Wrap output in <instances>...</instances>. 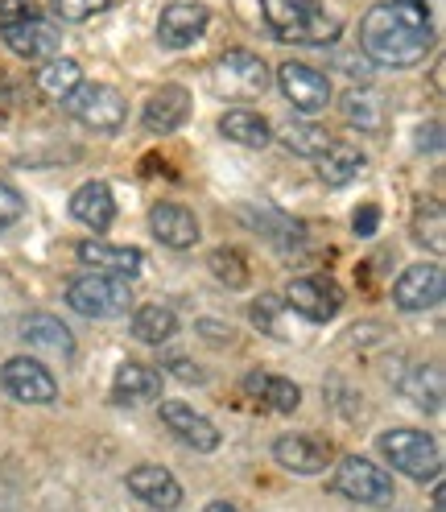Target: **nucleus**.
I'll list each match as a JSON object with an SVG mask.
<instances>
[{
	"mask_svg": "<svg viewBox=\"0 0 446 512\" xmlns=\"http://www.w3.org/2000/svg\"><path fill=\"white\" fill-rule=\"evenodd\" d=\"M360 46L372 62L409 71L426 62L434 46V21L426 0H380L360 21Z\"/></svg>",
	"mask_w": 446,
	"mask_h": 512,
	"instance_id": "1",
	"label": "nucleus"
},
{
	"mask_svg": "<svg viewBox=\"0 0 446 512\" xmlns=\"http://www.w3.org/2000/svg\"><path fill=\"white\" fill-rule=\"evenodd\" d=\"M261 13L277 42L331 46L339 38V17H331L318 0H261Z\"/></svg>",
	"mask_w": 446,
	"mask_h": 512,
	"instance_id": "2",
	"label": "nucleus"
},
{
	"mask_svg": "<svg viewBox=\"0 0 446 512\" xmlns=\"http://www.w3.org/2000/svg\"><path fill=\"white\" fill-rule=\"evenodd\" d=\"M0 38L25 62H46L58 54V25L34 5V0H0Z\"/></svg>",
	"mask_w": 446,
	"mask_h": 512,
	"instance_id": "3",
	"label": "nucleus"
},
{
	"mask_svg": "<svg viewBox=\"0 0 446 512\" xmlns=\"http://www.w3.org/2000/svg\"><path fill=\"white\" fill-rule=\"evenodd\" d=\"M376 446L401 475L418 479V484L438 479V471H442V451H438L434 434H426V430H389L376 438Z\"/></svg>",
	"mask_w": 446,
	"mask_h": 512,
	"instance_id": "4",
	"label": "nucleus"
},
{
	"mask_svg": "<svg viewBox=\"0 0 446 512\" xmlns=\"http://www.w3.org/2000/svg\"><path fill=\"white\" fill-rule=\"evenodd\" d=\"M133 302V285L112 273H83L67 285V306L83 318H116Z\"/></svg>",
	"mask_w": 446,
	"mask_h": 512,
	"instance_id": "5",
	"label": "nucleus"
},
{
	"mask_svg": "<svg viewBox=\"0 0 446 512\" xmlns=\"http://www.w3.org/2000/svg\"><path fill=\"white\" fill-rule=\"evenodd\" d=\"M62 104H67V112L95 128V133H120L124 120H129V108H124L120 91L108 87V83H79L71 95H62Z\"/></svg>",
	"mask_w": 446,
	"mask_h": 512,
	"instance_id": "6",
	"label": "nucleus"
},
{
	"mask_svg": "<svg viewBox=\"0 0 446 512\" xmlns=\"http://www.w3.org/2000/svg\"><path fill=\"white\" fill-rule=\"evenodd\" d=\"M331 492L343 496V500H356V504H389L397 492H393V475L385 467H376L360 455H347L335 475H331Z\"/></svg>",
	"mask_w": 446,
	"mask_h": 512,
	"instance_id": "7",
	"label": "nucleus"
},
{
	"mask_svg": "<svg viewBox=\"0 0 446 512\" xmlns=\"http://www.w3.org/2000/svg\"><path fill=\"white\" fill-rule=\"evenodd\" d=\"M265 87H269V67L252 50H228L215 62V91L223 100H257Z\"/></svg>",
	"mask_w": 446,
	"mask_h": 512,
	"instance_id": "8",
	"label": "nucleus"
},
{
	"mask_svg": "<svg viewBox=\"0 0 446 512\" xmlns=\"http://www.w3.org/2000/svg\"><path fill=\"white\" fill-rule=\"evenodd\" d=\"M277 87L285 91V100H290L302 116H314L331 104V79L318 67H306V62H281Z\"/></svg>",
	"mask_w": 446,
	"mask_h": 512,
	"instance_id": "9",
	"label": "nucleus"
},
{
	"mask_svg": "<svg viewBox=\"0 0 446 512\" xmlns=\"http://www.w3.org/2000/svg\"><path fill=\"white\" fill-rule=\"evenodd\" d=\"M0 384H5V393L21 405H54V397H58V380L50 376V368L29 356H13L0 368Z\"/></svg>",
	"mask_w": 446,
	"mask_h": 512,
	"instance_id": "10",
	"label": "nucleus"
},
{
	"mask_svg": "<svg viewBox=\"0 0 446 512\" xmlns=\"http://www.w3.org/2000/svg\"><path fill=\"white\" fill-rule=\"evenodd\" d=\"M446 298V273L442 265H409L397 285H393V306L405 310V314H422V310H434L438 302Z\"/></svg>",
	"mask_w": 446,
	"mask_h": 512,
	"instance_id": "11",
	"label": "nucleus"
},
{
	"mask_svg": "<svg viewBox=\"0 0 446 512\" xmlns=\"http://www.w3.org/2000/svg\"><path fill=\"white\" fill-rule=\"evenodd\" d=\"M207 25H211L207 5H199V0H174L157 17V42L166 50H190L207 34Z\"/></svg>",
	"mask_w": 446,
	"mask_h": 512,
	"instance_id": "12",
	"label": "nucleus"
},
{
	"mask_svg": "<svg viewBox=\"0 0 446 512\" xmlns=\"http://www.w3.org/2000/svg\"><path fill=\"white\" fill-rule=\"evenodd\" d=\"M285 306L310 318V323H331L343 310V290L331 277H298V281H290V290H285Z\"/></svg>",
	"mask_w": 446,
	"mask_h": 512,
	"instance_id": "13",
	"label": "nucleus"
},
{
	"mask_svg": "<svg viewBox=\"0 0 446 512\" xmlns=\"http://www.w3.org/2000/svg\"><path fill=\"white\" fill-rule=\"evenodd\" d=\"M162 422L182 446H190V451H199V455H207V451L219 446L215 422L203 418V413H195L190 405H182V401H162Z\"/></svg>",
	"mask_w": 446,
	"mask_h": 512,
	"instance_id": "14",
	"label": "nucleus"
},
{
	"mask_svg": "<svg viewBox=\"0 0 446 512\" xmlns=\"http://www.w3.org/2000/svg\"><path fill=\"white\" fill-rule=\"evenodd\" d=\"M149 232L157 236V244H166L174 252H186V248H195L199 244V219L195 211H186L182 203H157L149 211Z\"/></svg>",
	"mask_w": 446,
	"mask_h": 512,
	"instance_id": "15",
	"label": "nucleus"
},
{
	"mask_svg": "<svg viewBox=\"0 0 446 512\" xmlns=\"http://www.w3.org/2000/svg\"><path fill=\"white\" fill-rule=\"evenodd\" d=\"M75 256L83 265H91L95 273H112V277H124L133 281L145 265V252L141 248H129V244H108V240H83L75 248Z\"/></svg>",
	"mask_w": 446,
	"mask_h": 512,
	"instance_id": "16",
	"label": "nucleus"
},
{
	"mask_svg": "<svg viewBox=\"0 0 446 512\" xmlns=\"http://www.w3.org/2000/svg\"><path fill=\"white\" fill-rule=\"evenodd\" d=\"M190 120V91L178 87V83H166L157 87L149 100H145V112H141V124L149 133H174Z\"/></svg>",
	"mask_w": 446,
	"mask_h": 512,
	"instance_id": "17",
	"label": "nucleus"
},
{
	"mask_svg": "<svg viewBox=\"0 0 446 512\" xmlns=\"http://www.w3.org/2000/svg\"><path fill=\"white\" fill-rule=\"evenodd\" d=\"M124 484H129V492H133L137 500H145L149 508H162V512L178 508V500H182L178 479H174L166 467H157V463H141V467H133Z\"/></svg>",
	"mask_w": 446,
	"mask_h": 512,
	"instance_id": "18",
	"label": "nucleus"
},
{
	"mask_svg": "<svg viewBox=\"0 0 446 512\" xmlns=\"http://www.w3.org/2000/svg\"><path fill=\"white\" fill-rule=\"evenodd\" d=\"M273 459H277L285 471L318 475V471L331 463V446L318 442V438H306V434H285V438L273 442Z\"/></svg>",
	"mask_w": 446,
	"mask_h": 512,
	"instance_id": "19",
	"label": "nucleus"
},
{
	"mask_svg": "<svg viewBox=\"0 0 446 512\" xmlns=\"http://www.w3.org/2000/svg\"><path fill=\"white\" fill-rule=\"evenodd\" d=\"M21 339L34 351H46V356H54L62 364L75 360V339H71V331L62 327L54 314H29L21 323Z\"/></svg>",
	"mask_w": 446,
	"mask_h": 512,
	"instance_id": "20",
	"label": "nucleus"
},
{
	"mask_svg": "<svg viewBox=\"0 0 446 512\" xmlns=\"http://www.w3.org/2000/svg\"><path fill=\"white\" fill-rule=\"evenodd\" d=\"M71 215L83 223V228H91V232L112 228V219H116L112 190H108L104 182H83L75 195H71Z\"/></svg>",
	"mask_w": 446,
	"mask_h": 512,
	"instance_id": "21",
	"label": "nucleus"
},
{
	"mask_svg": "<svg viewBox=\"0 0 446 512\" xmlns=\"http://www.w3.org/2000/svg\"><path fill=\"white\" fill-rule=\"evenodd\" d=\"M157 393H162V372L149 368V364H120L116 376H112V397L120 405H141V401H153Z\"/></svg>",
	"mask_w": 446,
	"mask_h": 512,
	"instance_id": "22",
	"label": "nucleus"
},
{
	"mask_svg": "<svg viewBox=\"0 0 446 512\" xmlns=\"http://www.w3.org/2000/svg\"><path fill=\"white\" fill-rule=\"evenodd\" d=\"M219 133L228 141H236V145H244V149H265L273 141V124L252 108H228L219 116Z\"/></svg>",
	"mask_w": 446,
	"mask_h": 512,
	"instance_id": "23",
	"label": "nucleus"
},
{
	"mask_svg": "<svg viewBox=\"0 0 446 512\" xmlns=\"http://www.w3.org/2000/svg\"><path fill=\"white\" fill-rule=\"evenodd\" d=\"M244 393L248 397H257L265 409L273 413H294L302 405V389L294 380H285V376H269V372H252L244 376Z\"/></svg>",
	"mask_w": 446,
	"mask_h": 512,
	"instance_id": "24",
	"label": "nucleus"
},
{
	"mask_svg": "<svg viewBox=\"0 0 446 512\" xmlns=\"http://www.w3.org/2000/svg\"><path fill=\"white\" fill-rule=\"evenodd\" d=\"M397 384H401V393L418 405V409H426V413H438L442 409V368H426V364H409L401 376H397Z\"/></svg>",
	"mask_w": 446,
	"mask_h": 512,
	"instance_id": "25",
	"label": "nucleus"
},
{
	"mask_svg": "<svg viewBox=\"0 0 446 512\" xmlns=\"http://www.w3.org/2000/svg\"><path fill=\"white\" fill-rule=\"evenodd\" d=\"M314 162H318V178H323L327 186H347V182L360 178L364 153L352 149V145H331L323 157H314Z\"/></svg>",
	"mask_w": 446,
	"mask_h": 512,
	"instance_id": "26",
	"label": "nucleus"
},
{
	"mask_svg": "<svg viewBox=\"0 0 446 512\" xmlns=\"http://www.w3.org/2000/svg\"><path fill=\"white\" fill-rule=\"evenodd\" d=\"M174 335H178L174 310H166V306H141V310L133 314V339H137V343L162 347V343H170Z\"/></svg>",
	"mask_w": 446,
	"mask_h": 512,
	"instance_id": "27",
	"label": "nucleus"
},
{
	"mask_svg": "<svg viewBox=\"0 0 446 512\" xmlns=\"http://www.w3.org/2000/svg\"><path fill=\"white\" fill-rule=\"evenodd\" d=\"M281 145L290 149V153H298V157H323L335 141H331L327 128H318L310 120H290V124L281 128Z\"/></svg>",
	"mask_w": 446,
	"mask_h": 512,
	"instance_id": "28",
	"label": "nucleus"
},
{
	"mask_svg": "<svg viewBox=\"0 0 446 512\" xmlns=\"http://www.w3.org/2000/svg\"><path fill=\"white\" fill-rule=\"evenodd\" d=\"M343 116L352 120V124H360L364 133H380V124H385V104H380V95L376 91H347L343 95Z\"/></svg>",
	"mask_w": 446,
	"mask_h": 512,
	"instance_id": "29",
	"label": "nucleus"
},
{
	"mask_svg": "<svg viewBox=\"0 0 446 512\" xmlns=\"http://www.w3.org/2000/svg\"><path fill=\"white\" fill-rule=\"evenodd\" d=\"M83 83V71H79V62L71 58H46V67L38 71V87L50 95V100H62V95H71L75 87Z\"/></svg>",
	"mask_w": 446,
	"mask_h": 512,
	"instance_id": "30",
	"label": "nucleus"
},
{
	"mask_svg": "<svg viewBox=\"0 0 446 512\" xmlns=\"http://www.w3.org/2000/svg\"><path fill=\"white\" fill-rule=\"evenodd\" d=\"M446 215H442V203H422L418 211H413V236H418V244H426L430 252H442L446 248Z\"/></svg>",
	"mask_w": 446,
	"mask_h": 512,
	"instance_id": "31",
	"label": "nucleus"
},
{
	"mask_svg": "<svg viewBox=\"0 0 446 512\" xmlns=\"http://www.w3.org/2000/svg\"><path fill=\"white\" fill-rule=\"evenodd\" d=\"M207 265H211L215 281H223L228 290H244V285H248V265H244L240 248H215Z\"/></svg>",
	"mask_w": 446,
	"mask_h": 512,
	"instance_id": "32",
	"label": "nucleus"
},
{
	"mask_svg": "<svg viewBox=\"0 0 446 512\" xmlns=\"http://www.w3.org/2000/svg\"><path fill=\"white\" fill-rule=\"evenodd\" d=\"M285 298H277V294H265V298H257L252 302V323H257L265 335H277V339H285L290 331H285Z\"/></svg>",
	"mask_w": 446,
	"mask_h": 512,
	"instance_id": "33",
	"label": "nucleus"
},
{
	"mask_svg": "<svg viewBox=\"0 0 446 512\" xmlns=\"http://www.w3.org/2000/svg\"><path fill=\"white\" fill-rule=\"evenodd\" d=\"M108 5H112V0H50V9H54V17L62 25H83L95 13H104Z\"/></svg>",
	"mask_w": 446,
	"mask_h": 512,
	"instance_id": "34",
	"label": "nucleus"
},
{
	"mask_svg": "<svg viewBox=\"0 0 446 512\" xmlns=\"http://www.w3.org/2000/svg\"><path fill=\"white\" fill-rule=\"evenodd\" d=\"M21 215H25V199L9 182H0V228H9V223H17Z\"/></svg>",
	"mask_w": 446,
	"mask_h": 512,
	"instance_id": "35",
	"label": "nucleus"
},
{
	"mask_svg": "<svg viewBox=\"0 0 446 512\" xmlns=\"http://www.w3.org/2000/svg\"><path fill=\"white\" fill-rule=\"evenodd\" d=\"M352 228H356V236H364V240L376 236V232H380V207H376V203H364V207L352 215Z\"/></svg>",
	"mask_w": 446,
	"mask_h": 512,
	"instance_id": "36",
	"label": "nucleus"
},
{
	"mask_svg": "<svg viewBox=\"0 0 446 512\" xmlns=\"http://www.w3.org/2000/svg\"><path fill=\"white\" fill-rule=\"evenodd\" d=\"M166 368H170L178 380H186V384H199V380H203V372H199V368H190V360H182V356L166 360Z\"/></svg>",
	"mask_w": 446,
	"mask_h": 512,
	"instance_id": "37",
	"label": "nucleus"
},
{
	"mask_svg": "<svg viewBox=\"0 0 446 512\" xmlns=\"http://www.w3.org/2000/svg\"><path fill=\"white\" fill-rule=\"evenodd\" d=\"M199 327H203V335H207V339H215V343H223V339H232V331H228V335H223V327H219V323H199Z\"/></svg>",
	"mask_w": 446,
	"mask_h": 512,
	"instance_id": "38",
	"label": "nucleus"
},
{
	"mask_svg": "<svg viewBox=\"0 0 446 512\" xmlns=\"http://www.w3.org/2000/svg\"><path fill=\"white\" fill-rule=\"evenodd\" d=\"M207 512H240V508L228 504V500H215V504H207Z\"/></svg>",
	"mask_w": 446,
	"mask_h": 512,
	"instance_id": "39",
	"label": "nucleus"
},
{
	"mask_svg": "<svg viewBox=\"0 0 446 512\" xmlns=\"http://www.w3.org/2000/svg\"><path fill=\"white\" fill-rule=\"evenodd\" d=\"M442 496H446V492H442V484H438V488H434V500H430V504H434V512H442Z\"/></svg>",
	"mask_w": 446,
	"mask_h": 512,
	"instance_id": "40",
	"label": "nucleus"
}]
</instances>
